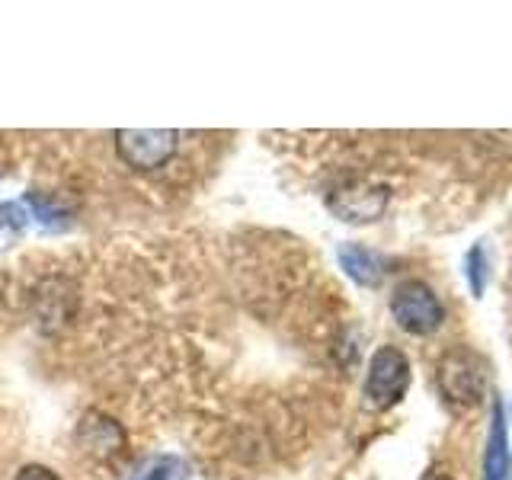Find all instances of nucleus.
Listing matches in <instances>:
<instances>
[{
	"label": "nucleus",
	"instance_id": "f257e3e1",
	"mask_svg": "<svg viewBox=\"0 0 512 480\" xmlns=\"http://www.w3.org/2000/svg\"><path fill=\"white\" fill-rule=\"evenodd\" d=\"M391 314L397 320L400 330H407L413 336H429L442 327L445 320V308L436 298V292L426 282H400L391 295Z\"/></svg>",
	"mask_w": 512,
	"mask_h": 480
},
{
	"label": "nucleus",
	"instance_id": "f03ea898",
	"mask_svg": "<svg viewBox=\"0 0 512 480\" xmlns=\"http://www.w3.org/2000/svg\"><path fill=\"white\" fill-rule=\"evenodd\" d=\"M183 132H116V154L135 173H157L180 154Z\"/></svg>",
	"mask_w": 512,
	"mask_h": 480
},
{
	"label": "nucleus",
	"instance_id": "7ed1b4c3",
	"mask_svg": "<svg viewBox=\"0 0 512 480\" xmlns=\"http://www.w3.org/2000/svg\"><path fill=\"white\" fill-rule=\"evenodd\" d=\"M484 384H487V365L471 349L458 346L439 362V391L445 394L448 404L458 407L477 404L484 397Z\"/></svg>",
	"mask_w": 512,
	"mask_h": 480
},
{
	"label": "nucleus",
	"instance_id": "20e7f679",
	"mask_svg": "<svg viewBox=\"0 0 512 480\" xmlns=\"http://www.w3.org/2000/svg\"><path fill=\"white\" fill-rule=\"evenodd\" d=\"M410 388V362L400 349L394 346H381L372 365H368V378H365V397L375 410H388L394 407L400 397Z\"/></svg>",
	"mask_w": 512,
	"mask_h": 480
},
{
	"label": "nucleus",
	"instance_id": "39448f33",
	"mask_svg": "<svg viewBox=\"0 0 512 480\" xmlns=\"http://www.w3.org/2000/svg\"><path fill=\"white\" fill-rule=\"evenodd\" d=\"M388 199H391L388 186L368 183V180H352V183L336 186V189L330 192V196H327V205H330L333 212L340 215L343 221L359 224V221H375V218L384 212V205H388Z\"/></svg>",
	"mask_w": 512,
	"mask_h": 480
},
{
	"label": "nucleus",
	"instance_id": "423d86ee",
	"mask_svg": "<svg viewBox=\"0 0 512 480\" xmlns=\"http://www.w3.org/2000/svg\"><path fill=\"white\" fill-rule=\"evenodd\" d=\"M77 448L84 455H90L93 461H112L116 455H122L125 432L112 416L93 410L77 426Z\"/></svg>",
	"mask_w": 512,
	"mask_h": 480
},
{
	"label": "nucleus",
	"instance_id": "0eeeda50",
	"mask_svg": "<svg viewBox=\"0 0 512 480\" xmlns=\"http://www.w3.org/2000/svg\"><path fill=\"white\" fill-rule=\"evenodd\" d=\"M336 256H340V266L346 269V276L352 282H359L365 288H372L384 279V256L368 250L362 244H340V250H336Z\"/></svg>",
	"mask_w": 512,
	"mask_h": 480
},
{
	"label": "nucleus",
	"instance_id": "6e6552de",
	"mask_svg": "<svg viewBox=\"0 0 512 480\" xmlns=\"http://www.w3.org/2000/svg\"><path fill=\"white\" fill-rule=\"evenodd\" d=\"M509 474V448H506V423L500 400H493V420H490V439L484 452V480H506Z\"/></svg>",
	"mask_w": 512,
	"mask_h": 480
},
{
	"label": "nucleus",
	"instance_id": "1a4fd4ad",
	"mask_svg": "<svg viewBox=\"0 0 512 480\" xmlns=\"http://www.w3.org/2000/svg\"><path fill=\"white\" fill-rule=\"evenodd\" d=\"M29 218L39 221L42 231H68L71 224V208L64 205L55 192H29L23 199Z\"/></svg>",
	"mask_w": 512,
	"mask_h": 480
},
{
	"label": "nucleus",
	"instance_id": "9d476101",
	"mask_svg": "<svg viewBox=\"0 0 512 480\" xmlns=\"http://www.w3.org/2000/svg\"><path fill=\"white\" fill-rule=\"evenodd\" d=\"M132 480H189V464L180 455H151Z\"/></svg>",
	"mask_w": 512,
	"mask_h": 480
},
{
	"label": "nucleus",
	"instance_id": "9b49d317",
	"mask_svg": "<svg viewBox=\"0 0 512 480\" xmlns=\"http://www.w3.org/2000/svg\"><path fill=\"white\" fill-rule=\"evenodd\" d=\"M29 212L23 202H0V253H7L26 231Z\"/></svg>",
	"mask_w": 512,
	"mask_h": 480
},
{
	"label": "nucleus",
	"instance_id": "f8f14e48",
	"mask_svg": "<svg viewBox=\"0 0 512 480\" xmlns=\"http://www.w3.org/2000/svg\"><path fill=\"white\" fill-rule=\"evenodd\" d=\"M468 279L474 298H480V292H484V247H474L468 253Z\"/></svg>",
	"mask_w": 512,
	"mask_h": 480
},
{
	"label": "nucleus",
	"instance_id": "ddd939ff",
	"mask_svg": "<svg viewBox=\"0 0 512 480\" xmlns=\"http://www.w3.org/2000/svg\"><path fill=\"white\" fill-rule=\"evenodd\" d=\"M13 480H61L52 468H42V464H26V468H20V474H16Z\"/></svg>",
	"mask_w": 512,
	"mask_h": 480
},
{
	"label": "nucleus",
	"instance_id": "4468645a",
	"mask_svg": "<svg viewBox=\"0 0 512 480\" xmlns=\"http://www.w3.org/2000/svg\"><path fill=\"white\" fill-rule=\"evenodd\" d=\"M426 480H452V477H445V474H429Z\"/></svg>",
	"mask_w": 512,
	"mask_h": 480
}]
</instances>
